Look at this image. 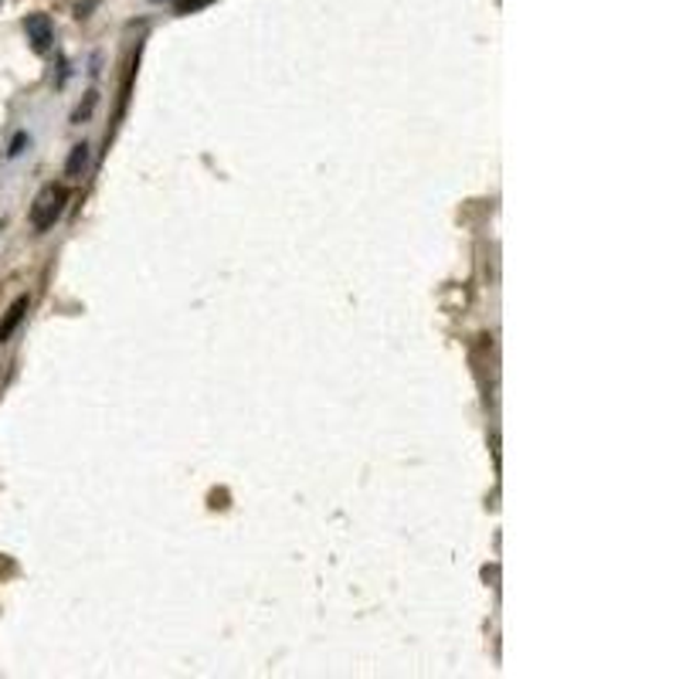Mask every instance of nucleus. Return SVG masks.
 Segmentation results:
<instances>
[{"label":"nucleus","instance_id":"nucleus-1","mask_svg":"<svg viewBox=\"0 0 679 679\" xmlns=\"http://www.w3.org/2000/svg\"><path fill=\"white\" fill-rule=\"evenodd\" d=\"M65 204H68V191L61 184L42 188V194L34 197V204H31V228L34 231H48L61 218Z\"/></svg>","mask_w":679,"mask_h":679},{"label":"nucleus","instance_id":"nucleus-2","mask_svg":"<svg viewBox=\"0 0 679 679\" xmlns=\"http://www.w3.org/2000/svg\"><path fill=\"white\" fill-rule=\"evenodd\" d=\"M24 34H27V42H31V52H52L55 45V27H52V18L48 14H27L24 18Z\"/></svg>","mask_w":679,"mask_h":679},{"label":"nucleus","instance_id":"nucleus-3","mask_svg":"<svg viewBox=\"0 0 679 679\" xmlns=\"http://www.w3.org/2000/svg\"><path fill=\"white\" fill-rule=\"evenodd\" d=\"M89 157H92L89 143H76V147H71V154L65 160V177H68V181H79V177L86 173V167H89Z\"/></svg>","mask_w":679,"mask_h":679},{"label":"nucleus","instance_id":"nucleus-4","mask_svg":"<svg viewBox=\"0 0 679 679\" xmlns=\"http://www.w3.org/2000/svg\"><path fill=\"white\" fill-rule=\"evenodd\" d=\"M24 313H27V296H18V299H14V306H11V309H8V316H4V324H0V343H8V340H11V333L21 327Z\"/></svg>","mask_w":679,"mask_h":679},{"label":"nucleus","instance_id":"nucleus-5","mask_svg":"<svg viewBox=\"0 0 679 679\" xmlns=\"http://www.w3.org/2000/svg\"><path fill=\"white\" fill-rule=\"evenodd\" d=\"M214 0H177V14H197L204 8H211Z\"/></svg>","mask_w":679,"mask_h":679},{"label":"nucleus","instance_id":"nucleus-6","mask_svg":"<svg viewBox=\"0 0 679 679\" xmlns=\"http://www.w3.org/2000/svg\"><path fill=\"white\" fill-rule=\"evenodd\" d=\"M92 105H95V92H89V99H86V105H79V110H76V116H71V120H76V123H82V120H89V113H92Z\"/></svg>","mask_w":679,"mask_h":679},{"label":"nucleus","instance_id":"nucleus-7","mask_svg":"<svg viewBox=\"0 0 679 679\" xmlns=\"http://www.w3.org/2000/svg\"><path fill=\"white\" fill-rule=\"evenodd\" d=\"M24 143H27V133H18L14 143H11V150H8V157H18V154L24 150Z\"/></svg>","mask_w":679,"mask_h":679}]
</instances>
